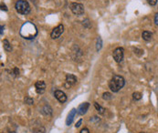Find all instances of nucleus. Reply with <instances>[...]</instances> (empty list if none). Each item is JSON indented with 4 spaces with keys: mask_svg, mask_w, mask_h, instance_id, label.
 <instances>
[{
    "mask_svg": "<svg viewBox=\"0 0 158 133\" xmlns=\"http://www.w3.org/2000/svg\"><path fill=\"white\" fill-rule=\"evenodd\" d=\"M90 107V104L88 102H85V103H82L81 105H80V107L78 108L77 109V113L79 115H84V114L87 112L88 109Z\"/></svg>",
    "mask_w": 158,
    "mask_h": 133,
    "instance_id": "nucleus-10",
    "label": "nucleus"
},
{
    "mask_svg": "<svg viewBox=\"0 0 158 133\" xmlns=\"http://www.w3.org/2000/svg\"><path fill=\"white\" fill-rule=\"evenodd\" d=\"M147 2L150 6H155L157 3V0H147Z\"/></svg>",
    "mask_w": 158,
    "mask_h": 133,
    "instance_id": "nucleus-19",
    "label": "nucleus"
},
{
    "mask_svg": "<svg viewBox=\"0 0 158 133\" xmlns=\"http://www.w3.org/2000/svg\"><path fill=\"white\" fill-rule=\"evenodd\" d=\"M63 31H64V26H63V25L60 24L58 26H56L55 28L52 30L51 34H50V36H51V38H53V39L59 38V36H61V34L63 33Z\"/></svg>",
    "mask_w": 158,
    "mask_h": 133,
    "instance_id": "nucleus-6",
    "label": "nucleus"
},
{
    "mask_svg": "<svg viewBox=\"0 0 158 133\" xmlns=\"http://www.w3.org/2000/svg\"><path fill=\"white\" fill-rule=\"evenodd\" d=\"M125 84V80L122 76L114 75L109 82V88L113 92H118V91L123 89Z\"/></svg>",
    "mask_w": 158,
    "mask_h": 133,
    "instance_id": "nucleus-2",
    "label": "nucleus"
},
{
    "mask_svg": "<svg viewBox=\"0 0 158 133\" xmlns=\"http://www.w3.org/2000/svg\"><path fill=\"white\" fill-rule=\"evenodd\" d=\"M25 103L27 104V105H32L34 103V100H33V99H31L29 97H27V98H25Z\"/></svg>",
    "mask_w": 158,
    "mask_h": 133,
    "instance_id": "nucleus-17",
    "label": "nucleus"
},
{
    "mask_svg": "<svg viewBox=\"0 0 158 133\" xmlns=\"http://www.w3.org/2000/svg\"><path fill=\"white\" fill-rule=\"evenodd\" d=\"M54 96H55V98L57 99L60 103L66 102L67 96H66V94L63 92V91H61V90H56L55 93H54Z\"/></svg>",
    "mask_w": 158,
    "mask_h": 133,
    "instance_id": "nucleus-8",
    "label": "nucleus"
},
{
    "mask_svg": "<svg viewBox=\"0 0 158 133\" xmlns=\"http://www.w3.org/2000/svg\"><path fill=\"white\" fill-rule=\"evenodd\" d=\"M81 133H90V130L87 129V128H84L81 130Z\"/></svg>",
    "mask_w": 158,
    "mask_h": 133,
    "instance_id": "nucleus-20",
    "label": "nucleus"
},
{
    "mask_svg": "<svg viewBox=\"0 0 158 133\" xmlns=\"http://www.w3.org/2000/svg\"><path fill=\"white\" fill-rule=\"evenodd\" d=\"M94 106H95V108L97 109V111H98L100 114H104V112H105V109L104 108L100 106V105L97 103V102H94Z\"/></svg>",
    "mask_w": 158,
    "mask_h": 133,
    "instance_id": "nucleus-14",
    "label": "nucleus"
},
{
    "mask_svg": "<svg viewBox=\"0 0 158 133\" xmlns=\"http://www.w3.org/2000/svg\"><path fill=\"white\" fill-rule=\"evenodd\" d=\"M71 10L74 15L77 16H81L84 14V7L81 4L79 3H71Z\"/></svg>",
    "mask_w": 158,
    "mask_h": 133,
    "instance_id": "nucleus-4",
    "label": "nucleus"
},
{
    "mask_svg": "<svg viewBox=\"0 0 158 133\" xmlns=\"http://www.w3.org/2000/svg\"><path fill=\"white\" fill-rule=\"evenodd\" d=\"M3 28H4V26H1V36L3 35Z\"/></svg>",
    "mask_w": 158,
    "mask_h": 133,
    "instance_id": "nucleus-24",
    "label": "nucleus"
},
{
    "mask_svg": "<svg viewBox=\"0 0 158 133\" xmlns=\"http://www.w3.org/2000/svg\"><path fill=\"white\" fill-rule=\"evenodd\" d=\"M141 133H145V132H141Z\"/></svg>",
    "mask_w": 158,
    "mask_h": 133,
    "instance_id": "nucleus-25",
    "label": "nucleus"
},
{
    "mask_svg": "<svg viewBox=\"0 0 158 133\" xmlns=\"http://www.w3.org/2000/svg\"><path fill=\"white\" fill-rule=\"evenodd\" d=\"M81 122H82V120H79L77 123H76V125H75V127L76 128H79V127H80L81 126Z\"/></svg>",
    "mask_w": 158,
    "mask_h": 133,
    "instance_id": "nucleus-22",
    "label": "nucleus"
},
{
    "mask_svg": "<svg viewBox=\"0 0 158 133\" xmlns=\"http://www.w3.org/2000/svg\"><path fill=\"white\" fill-rule=\"evenodd\" d=\"M76 83H77V77L74 75L68 74L66 76V84H65V86H66L67 88H69V87H71Z\"/></svg>",
    "mask_w": 158,
    "mask_h": 133,
    "instance_id": "nucleus-9",
    "label": "nucleus"
},
{
    "mask_svg": "<svg viewBox=\"0 0 158 133\" xmlns=\"http://www.w3.org/2000/svg\"><path fill=\"white\" fill-rule=\"evenodd\" d=\"M155 25L158 26V13L156 14L155 17Z\"/></svg>",
    "mask_w": 158,
    "mask_h": 133,
    "instance_id": "nucleus-21",
    "label": "nucleus"
},
{
    "mask_svg": "<svg viewBox=\"0 0 158 133\" xmlns=\"http://www.w3.org/2000/svg\"><path fill=\"white\" fill-rule=\"evenodd\" d=\"M133 98L134 100H140L142 99V94L140 92H134L133 94Z\"/></svg>",
    "mask_w": 158,
    "mask_h": 133,
    "instance_id": "nucleus-15",
    "label": "nucleus"
},
{
    "mask_svg": "<svg viewBox=\"0 0 158 133\" xmlns=\"http://www.w3.org/2000/svg\"><path fill=\"white\" fill-rule=\"evenodd\" d=\"M101 44H103V41H101V38L99 36V38H97V46H96L97 50H100L101 48Z\"/></svg>",
    "mask_w": 158,
    "mask_h": 133,
    "instance_id": "nucleus-16",
    "label": "nucleus"
},
{
    "mask_svg": "<svg viewBox=\"0 0 158 133\" xmlns=\"http://www.w3.org/2000/svg\"><path fill=\"white\" fill-rule=\"evenodd\" d=\"M77 111L75 109H72L71 112H69V114L68 115V118H67V120H66V124L67 126H69L72 123L73 121V118H74V116H75V114H76Z\"/></svg>",
    "mask_w": 158,
    "mask_h": 133,
    "instance_id": "nucleus-11",
    "label": "nucleus"
},
{
    "mask_svg": "<svg viewBox=\"0 0 158 133\" xmlns=\"http://www.w3.org/2000/svg\"><path fill=\"white\" fill-rule=\"evenodd\" d=\"M142 38L145 41H149L152 38V33L149 31H143V34H142Z\"/></svg>",
    "mask_w": 158,
    "mask_h": 133,
    "instance_id": "nucleus-12",
    "label": "nucleus"
},
{
    "mask_svg": "<svg viewBox=\"0 0 158 133\" xmlns=\"http://www.w3.org/2000/svg\"><path fill=\"white\" fill-rule=\"evenodd\" d=\"M3 44H4V48H5V50H7V51L10 52L11 50H12V47H11L10 43L8 42V40L4 39L3 40Z\"/></svg>",
    "mask_w": 158,
    "mask_h": 133,
    "instance_id": "nucleus-13",
    "label": "nucleus"
},
{
    "mask_svg": "<svg viewBox=\"0 0 158 133\" xmlns=\"http://www.w3.org/2000/svg\"><path fill=\"white\" fill-rule=\"evenodd\" d=\"M35 88H36L37 93H38V94H43L45 92V89H46L45 82L42 81V80L37 81L36 84H35Z\"/></svg>",
    "mask_w": 158,
    "mask_h": 133,
    "instance_id": "nucleus-7",
    "label": "nucleus"
},
{
    "mask_svg": "<svg viewBox=\"0 0 158 133\" xmlns=\"http://www.w3.org/2000/svg\"><path fill=\"white\" fill-rule=\"evenodd\" d=\"M38 34V30L34 24L30 22H26L24 25L22 26L20 29V35L26 39H31L34 38Z\"/></svg>",
    "mask_w": 158,
    "mask_h": 133,
    "instance_id": "nucleus-1",
    "label": "nucleus"
},
{
    "mask_svg": "<svg viewBox=\"0 0 158 133\" xmlns=\"http://www.w3.org/2000/svg\"><path fill=\"white\" fill-rule=\"evenodd\" d=\"M16 10L21 15H27L30 12V6L25 0H17L16 3Z\"/></svg>",
    "mask_w": 158,
    "mask_h": 133,
    "instance_id": "nucleus-3",
    "label": "nucleus"
},
{
    "mask_svg": "<svg viewBox=\"0 0 158 133\" xmlns=\"http://www.w3.org/2000/svg\"><path fill=\"white\" fill-rule=\"evenodd\" d=\"M1 9H2V10H5V11H7V7L5 6V5H3V4H1Z\"/></svg>",
    "mask_w": 158,
    "mask_h": 133,
    "instance_id": "nucleus-23",
    "label": "nucleus"
},
{
    "mask_svg": "<svg viewBox=\"0 0 158 133\" xmlns=\"http://www.w3.org/2000/svg\"><path fill=\"white\" fill-rule=\"evenodd\" d=\"M123 56H124V49L123 48H117L113 50V59L117 63H120L123 61Z\"/></svg>",
    "mask_w": 158,
    "mask_h": 133,
    "instance_id": "nucleus-5",
    "label": "nucleus"
},
{
    "mask_svg": "<svg viewBox=\"0 0 158 133\" xmlns=\"http://www.w3.org/2000/svg\"><path fill=\"white\" fill-rule=\"evenodd\" d=\"M103 99L109 100V99H111V95L110 93H108V92H106V93H104V94H103Z\"/></svg>",
    "mask_w": 158,
    "mask_h": 133,
    "instance_id": "nucleus-18",
    "label": "nucleus"
}]
</instances>
